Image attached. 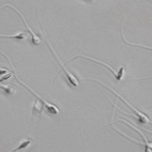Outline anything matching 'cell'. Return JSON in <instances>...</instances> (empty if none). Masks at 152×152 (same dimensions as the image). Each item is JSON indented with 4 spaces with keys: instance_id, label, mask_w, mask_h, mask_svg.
<instances>
[{
    "instance_id": "2",
    "label": "cell",
    "mask_w": 152,
    "mask_h": 152,
    "mask_svg": "<svg viewBox=\"0 0 152 152\" xmlns=\"http://www.w3.org/2000/svg\"><path fill=\"white\" fill-rule=\"evenodd\" d=\"M1 53H2L4 56H5L7 58V59L9 60V62H10V65L12 66V68H13L14 72V73H15V79H16L20 84H21L23 86H24L25 88H26V89H27L28 90H29L33 95H34V96H35V97H37V98L38 99V100H39L40 101V102L44 105V106L46 108V110H47V111H48V113H50V114H53V115H57V114L59 112L58 108L55 105H54V104H50V103L47 102L46 100H45V99H43L40 95L38 94L36 92H35L29 86H28L27 84H26L24 82H23L22 80H21L18 77V76H17V74H16V72H15V71L14 67L13 65H12V63L11 60H10V58L8 57L7 56L5 55V54L3 53V52H1Z\"/></svg>"
},
{
    "instance_id": "13",
    "label": "cell",
    "mask_w": 152,
    "mask_h": 152,
    "mask_svg": "<svg viewBox=\"0 0 152 152\" xmlns=\"http://www.w3.org/2000/svg\"><path fill=\"white\" fill-rule=\"evenodd\" d=\"M7 72V70L6 69H1V71H0V73H1V74H3L4 73H6Z\"/></svg>"
},
{
    "instance_id": "15",
    "label": "cell",
    "mask_w": 152,
    "mask_h": 152,
    "mask_svg": "<svg viewBox=\"0 0 152 152\" xmlns=\"http://www.w3.org/2000/svg\"><path fill=\"white\" fill-rule=\"evenodd\" d=\"M87 1H96V0H87Z\"/></svg>"
},
{
    "instance_id": "16",
    "label": "cell",
    "mask_w": 152,
    "mask_h": 152,
    "mask_svg": "<svg viewBox=\"0 0 152 152\" xmlns=\"http://www.w3.org/2000/svg\"><path fill=\"white\" fill-rule=\"evenodd\" d=\"M151 124H152V122H151Z\"/></svg>"
},
{
    "instance_id": "14",
    "label": "cell",
    "mask_w": 152,
    "mask_h": 152,
    "mask_svg": "<svg viewBox=\"0 0 152 152\" xmlns=\"http://www.w3.org/2000/svg\"><path fill=\"white\" fill-rule=\"evenodd\" d=\"M150 77H152V75H150V76H148V77H142V78H139V79H144L150 78Z\"/></svg>"
},
{
    "instance_id": "12",
    "label": "cell",
    "mask_w": 152,
    "mask_h": 152,
    "mask_svg": "<svg viewBox=\"0 0 152 152\" xmlns=\"http://www.w3.org/2000/svg\"><path fill=\"white\" fill-rule=\"evenodd\" d=\"M12 75V72H9V73H8L7 75H4V76H3V77H1V80H0V82H3V80H7V79H8L9 78H10L11 76Z\"/></svg>"
},
{
    "instance_id": "8",
    "label": "cell",
    "mask_w": 152,
    "mask_h": 152,
    "mask_svg": "<svg viewBox=\"0 0 152 152\" xmlns=\"http://www.w3.org/2000/svg\"><path fill=\"white\" fill-rule=\"evenodd\" d=\"M122 38H123V39H124V42H125L126 43H127L128 45H132V46H133L139 47V48H143V49H148V50H152V47H150V46H145V45H141V44H136V43H131V42H129L128 40H126V39H125V37H124V35L123 30H122Z\"/></svg>"
},
{
    "instance_id": "10",
    "label": "cell",
    "mask_w": 152,
    "mask_h": 152,
    "mask_svg": "<svg viewBox=\"0 0 152 152\" xmlns=\"http://www.w3.org/2000/svg\"><path fill=\"white\" fill-rule=\"evenodd\" d=\"M31 141L30 140H27V141H23L21 144L15 149L13 150V151H17L20 149H22V148H26L28 146H29L31 144Z\"/></svg>"
},
{
    "instance_id": "11",
    "label": "cell",
    "mask_w": 152,
    "mask_h": 152,
    "mask_svg": "<svg viewBox=\"0 0 152 152\" xmlns=\"http://www.w3.org/2000/svg\"><path fill=\"white\" fill-rule=\"evenodd\" d=\"M43 108V105L41 103H40V100H37V102L35 103V106L34 107V110H35V112H41Z\"/></svg>"
},
{
    "instance_id": "7",
    "label": "cell",
    "mask_w": 152,
    "mask_h": 152,
    "mask_svg": "<svg viewBox=\"0 0 152 152\" xmlns=\"http://www.w3.org/2000/svg\"><path fill=\"white\" fill-rule=\"evenodd\" d=\"M28 36V32H19L12 35H1V38H9L18 40H23Z\"/></svg>"
},
{
    "instance_id": "5",
    "label": "cell",
    "mask_w": 152,
    "mask_h": 152,
    "mask_svg": "<svg viewBox=\"0 0 152 152\" xmlns=\"http://www.w3.org/2000/svg\"><path fill=\"white\" fill-rule=\"evenodd\" d=\"M4 7H10V8H12V9H13L14 10H15V11L17 12V13L19 15V16L21 17V20H22L23 23L24 24L25 26L26 27V28H27L28 32H29V34L31 35V37H32V43L34 45H40V43H41L40 38L39 36H38V35H37L35 34V33L32 30V29L29 27V24H28L26 20H25L24 17L23 16V15L22 14L21 12L17 7H15V6H14L13 5H12V4H4L3 6H2L1 8L3 9Z\"/></svg>"
},
{
    "instance_id": "9",
    "label": "cell",
    "mask_w": 152,
    "mask_h": 152,
    "mask_svg": "<svg viewBox=\"0 0 152 152\" xmlns=\"http://www.w3.org/2000/svg\"><path fill=\"white\" fill-rule=\"evenodd\" d=\"M1 88L3 90H4L6 93L10 94H14L16 92V90L15 87L9 86V85H1Z\"/></svg>"
},
{
    "instance_id": "1",
    "label": "cell",
    "mask_w": 152,
    "mask_h": 152,
    "mask_svg": "<svg viewBox=\"0 0 152 152\" xmlns=\"http://www.w3.org/2000/svg\"><path fill=\"white\" fill-rule=\"evenodd\" d=\"M88 80H93V81H96L97 82H99L100 84L102 85L103 86H104L105 88H108L110 91H111L115 95H116L119 99H120L121 100H122L123 101V102L125 103L126 105L129 106L133 111V112L136 114V117H137V119H138L139 122L141 123V124H151V121L150 120L148 116L146 115V114L142 113L141 111H139L137 109L135 108L132 105H131L127 100H126L123 96H122L120 94H119L117 91H116L115 90H113L112 88L108 86V85H107L106 84L102 82H101L100 80H99L98 79H92V78H87Z\"/></svg>"
},
{
    "instance_id": "3",
    "label": "cell",
    "mask_w": 152,
    "mask_h": 152,
    "mask_svg": "<svg viewBox=\"0 0 152 152\" xmlns=\"http://www.w3.org/2000/svg\"><path fill=\"white\" fill-rule=\"evenodd\" d=\"M85 58V59L90 60H91V61H94V62H95V63H98V64H99V65L104 66L107 69H109L113 74H114V75L115 76L116 79L118 80H121V79H122V77H124V73H125V69L124 66H121V67L119 69L118 71H116L115 69H113L111 66H110V65H108V64H107V63H104V62H103V61H102L98 60H97V59H96V58H92V57H88V56H84V55H82V54H81V55H77V56H75V57H72L68 62L71 61H72V60H74L77 59V58Z\"/></svg>"
},
{
    "instance_id": "6",
    "label": "cell",
    "mask_w": 152,
    "mask_h": 152,
    "mask_svg": "<svg viewBox=\"0 0 152 152\" xmlns=\"http://www.w3.org/2000/svg\"><path fill=\"white\" fill-rule=\"evenodd\" d=\"M118 121H122L123 122L125 123L126 124H127V125H129L130 126H131V127H132V129H133L134 130L137 131V132H138L139 134H140L142 138L143 139L144 143L145 144V151H146V152H147V151H148V152H151V151H152V144L148 142V140H147V139L146 138V137L145 136V135L142 133V132L141 130H139L136 127V126H133V125H132L131 124H130L129 122H128L126 121H125V120H124V119H118V120H117L116 122H118Z\"/></svg>"
},
{
    "instance_id": "4",
    "label": "cell",
    "mask_w": 152,
    "mask_h": 152,
    "mask_svg": "<svg viewBox=\"0 0 152 152\" xmlns=\"http://www.w3.org/2000/svg\"><path fill=\"white\" fill-rule=\"evenodd\" d=\"M47 43H48V46H49V49H50V50H51V52H52L53 54L54 55L55 58L56 59V60H57V62L58 63L59 65L60 66V67H61V71H63V72H64V73H65L66 77L68 78V79L69 80L70 83H71L72 86H75V87L78 86V85H79V82H78V80L77 79V78H76L72 73H71V72L66 69V68L65 67V66L64 65V64H63V63L61 62V61L60 60V58H59L58 55H57V53H56L55 50L54 49V48H53V46L50 45V43L49 42L48 40H47Z\"/></svg>"
}]
</instances>
